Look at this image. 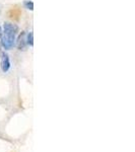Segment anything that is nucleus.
I'll return each mask as SVG.
<instances>
[{
    "label": "nucleus",
    "mask_w": 135,
    "mask_h": 152,
    "mask_svg": "<svg viewBox=\"0 0 135 152\" xmlns=\"http://www.w3.org/2000/svg\"><path fill=\"white\" fill-rule=\"evenodd\" d=\"M18 33V27L11 22H5L3 24V34H9L17 36Z\"/></svg>",
    "instance_id": "2"
},
{
    "label": "nucleus",
    "mask_w": 135,
    "mask_h": 152,
    "mask_svg": "<svg viewBox=\"0 0 135 152\" xmlns=\"http://www.w3.org/2000/svg\"><path fill=\"white\" fill-rule=\"evenodd\" d=\"M1 69L4 73L7 72L10 69V60H9V56L6 53H3L1 56Z\"/></svg>",
    "instance_id": "4"
},
{
    "label": "nucleus",
    "mask_w": 135,
    "mask_h": 152,
    "mask_svg": "<svg viewBox=\"0 0 135 152\" xmlns=\"http://www.w3.org/2000/svg\"><path fill=\"white\" fill-rule=\"evenodd\" d=\"M26 33L24 32H22V33L19 34V36H18L17 38V47L18 48V50L20 51H24L27 48V41H26Z\"/></svg>",
    "instance_id": "3"
},
{
    "label": "nucleus",
    "mask_w": 135,
    "mask_h": 152,
    "mask_svg": "<svg viewBox=\"0 0 135 152\" xmlns=\"http://www.w3.org/2000/svg\"><path fill=\"white\" fill-rule=\"evenodd\" d=\"M2 36V29H1V27H0V37Z\"/></svg>",
    "instance_id": "7"
},
{
    "label": "nucleus",
    "mask_w": 135,
    "mask_h": 152,
    "mask_svg": "<svg viewBox=\"0 0 135 152\" xmlns=\"http://www.w3.org/2000/svg\"><path fill=\"white\" fill-rule=\"evenodd\" d=\"M24 7L27 9H29V10H34V3L33 1H29V0H26V1L24 2Z\"/></svg>",
    "instance_id": "6"
},
{
    "label": "nucleus",
    "mask_w": 135,
    "mask_h": 152,
    "mask_svg": "<svg viewBox=\"0 0 135 152\" xmlns=\"http://www.w3.org/2000/svg\"><path fill=\"white\" fill-rule=\"evenodd\" d=\"M15 37H17V36L2 33V36H1V45H2V47H3L5 50H10L11 48L14 46Z\"/></svg>",
    "instance_id": "1"
},
{
    "label": "nucleus",
    "mask_w": 135,
    "mask_h": 152,
    "mask_svg": "<svg viewBox=\"0 0 135 152\" xmlns=\"http://www.w3.org/2000/svg\"><path fill=\"white\" fill-rule=\"evenodd\" d=\"M26 41H27V45L33 47L34 46V34H33V32H29V33L27 34Z\"/></svg>",
    "instance_id": "5"
}]
</instances>
